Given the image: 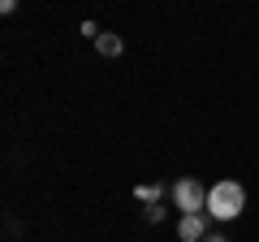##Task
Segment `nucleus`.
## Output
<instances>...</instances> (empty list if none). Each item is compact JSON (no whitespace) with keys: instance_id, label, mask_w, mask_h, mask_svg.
I'll return each instance as SVG.
<instances>
[{"instance_id":"nucleus-1","label":"nucleus","mask_w":259,"mask_h":242,"mask_svg":"<svg viewBox=\"0 0 259 242\" xmlns=\"http://www.w3.org/2000/svg\"><path fill=\"white\" fill-rule=\"evenodd\" d=\"M242 208H246V190L238 182H216L207 190V212L216 221H233V216H242Z\"/></svg>"},{"instance_id":"nucleus-2","label":"nucleus","mask_w":259,"mask_h":242,"mask_svg":"<svg viewBox=\"0 0 259 242\" xmlns=\"http://www.w3.org/2000/svg\"><path fill=\"white\" fill-rule=\"evenodd\" d=\"M173 204L182 208V216H199V208H207V190L194 177H182V182H173Z\"/></svg>"},{"instance_id":"nucleus-3","label":"nucleus","mask_w":259,"mask_h":242,"mask_svg":"<svg viewBox=\"0 0 259 242\" xmlns=\"http://www.w3.org/2000/svg\"><path fill=\"white\" fill-rule=\"evenodd\" d=\"M177 233H182V242H203V238H207V221H203V212H199V216H182Z\"/></svg>"},{"instance_id":"nucleus-4","label":"nucleus","mask_w":259,"mask_h":242,"mask_svg":"<svg viewBox=\"0 0 259 242\" xmlns=\"http://www.w3.org/2000/svg\"><path fill=\"white\" fill-rule=\"evenodd\" d=\"M95 48H100L104 56H117V52H121V39H117V35H100V39H95Z\"/></svg>"},{"instance_id":"nucleus-5","label":"nucleus","mask_w":259,"mask_h":242,"mask_svg":"<svg viewBox=\"0 0 259 242\" xmlns=\"http://www.w3.org/2000/svg\"><path fill=\"white\" fill-rule=\"evenodd\" d=\"M134 195H139L143 204H156V199H160V186H139V190H134Z\"/></svg>"},{"instance_id":"nucleus-6","label":"nucleus","mask_w":259,"mask_h":242,"mask_svg":"<svg viewBox=\"0 0 259 242\" xmlns=\"http://www.w3.org/2000/svg\"><path fill=\"white\" fill-rule=\"evenodd\" d=\"M203 242H225V238H221V233H207V238H203Z\"/></svg>"}]
</instances>
